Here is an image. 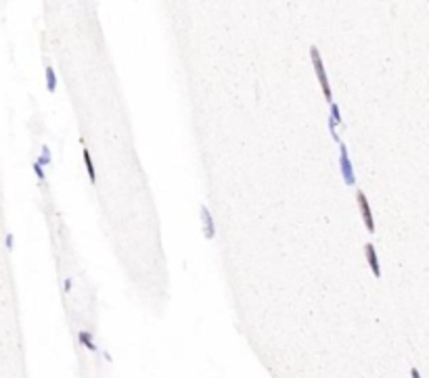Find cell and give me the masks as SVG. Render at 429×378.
<instances>
[{"mask_svg": "<svg viewBox=\"0 0 429 378\" xmlns=\"http://www.w3.org/2000/svg\"><path fill=\"white\" fill-rule=\"evenodd\" d=\"M339 163H341V172H343V180L345 184H354V170H352V163H350V157H348V148L341 144V157H339Z\"/></svg>", "mask_w": 429, "mask_h": 378, "instance_id": "cell-3", "label": "cell"}, {"mask_svg": "<svg viewBox=\"0 0 429 378\" xmlns=\"http://www.w3.org/2000/svg\"><path fill=\"white\" fill-rule=\"evenodd\" d=\"M364 253H366V262H368V266H371V270H373V276H381V266H379V257H377V251H375V246L368 242L366 246H364Z\"/></svg>", "mask_w": 429, "mask_h": 378, "instance_id": "cell-4", "label": "cell"}, {"mask_svg": "<svg viewBox=\"0 0 429 378\" xmlns=\"http://www.w3.org/2000/svg\"><path fill=\"white\" fill-rule=\"evenodd\" d=\"M201 216H203V222H205V236H207V238H211V236H213V220L209 218L207 207H203V211H201Z\"/></svg>", "mask_w": 429, "mask_h": 378, "instance_id": "cell-6", "label": "cell"}, {"mask_svg": "<svg viewBox=\"0 0 429 378\" xmlns=\"http://www.w3.org/2000/svg\"><path fill=\"white\" fill-rule=\"evenodd\" d=\"M310 56H312V65H314V72L318 76V82H320V88H323V94L325 98L331 100V86H329V78L325 74V67H323V61H320V54H318V48H310Z\"/></svg>", "mask_w": 429, "mask_h": 378, "instance_id": "cell-1", "label": "cell"}, {"mask_svg": "<svg viewBox=\"0 0 429 378\" xmlns=\"http://www.w3.org/2000/svg\"><path fill=\"white\" fill-rule=\"evenodd\" d=\"M7 246H9V249H13V236H11V234H9V238H7Z\"/></svg>", "mask_w": 429, "mask_h": 378, "instance_id": "cell-11", "label": "cell"}, {"mask_svg": "<svg viewBox=\"0 0 429 378\" xmlns=\"http://www.w3.org/2000/svg\"><path fill=\"white\" fill-rule=\"evenodd\" d=\"M46 78H49V90H55V86H57V80H55V72L49 67L46 69Z\"/></svg>", "mask_w": 429, "mask_h": 378, "instance_id": "cell-8", "label": "cell"}, {"mask_svg": "<svg viewBox=\"0 0 429 378\" xmlns=\"http://www.w3.org/2000/svg\"><path fill=\"white\" fill-rule=\"evenodd\" d=\"M34 170H36V174H38V178H44V172L40 168V163H34Z\"/></svg>", "mask_w": 429, "mask_h": 378, "instance_id": "cell-10", "label": "cell"}, {"mask_svg": "<svg viewBox=\"0 0 429 378\" xmlns=\"http://www.w3.org/2000/svg\"><path fill=\"white\" fill-rule=\"evenodd\" d=\"M356 200H358V209H360V216L366 224V230L368 232H375V222H373V214H371V207H368V200L366 196L362 194V190L356 194Z\"/></svg>", "mask_w": 429, "mask_h": 378, "instance_id": "cell-2", "label": "cell"}, {"mask_svg": "<svg viewBox=\"0 0 429 378\" xmlns=\"http://www.w3.org/2000/svg\"><path fill=\"white\" fill-rule=\"evenodd\" d=\"M51 161V157H49V148L44 146V150H42V159H40V163H49Z\"/></svg>", "mask_w": 429, "mask_h": 378, "instance_id": "cell-9", "label": "cell"}, {"mask_svg": "<svg viewBox=\"0 0 429 378\" xmlns=\"http://www.w3.org/2000/svg\"><path fill=\"white\" fill-rule=\"evenodd\" d=\"M78 338H80V342H82V345H84L88 351H97V345H94V342H92V336H90V332H84V330H82V332L78 334Z\"/></svg>", "mask_w": 429, "mask_h": 378, "instance_id": "cell-7", "label": "cell"}, {"mask_svg": "<svg viewBox=\"0 0 429 378\" xmlns=\"http://www.w3.org/2000/svg\"><path fill=\"white\" fill-rule=\"evenodd\" d=\"M410 376H412V378H421V376H419V370H416V368L410 370Z\"/></svg>", "mask_w": 429, "mask_h": 378, "instance_id": "cell-12", "label": "cell"}, {"mask_svg": "<svg viewBox=\"0 0 429 378\" xmlns=\"http://www.w3.org/2000/svg\"><path fill=\"white\" fill-rule=\"evenodd\" d=\"M82 157H84V163H86V170H88V178H90V182L94 184V182H97V172H94V165H92V157H90L88 148H84V150H82Z\"/></svg>", "mask_w": 429, "mask_h": 378, "instance_id": "cell-5", "label": "cell"}]
</instances>
